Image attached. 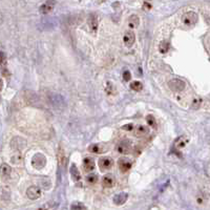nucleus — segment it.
<instances>
[{
    "label": "nucleus",
    "instance_id": "9b49d317",
    "mask_svg": "<svg viewBox=\"0 0 210 210\" xmlns=\"http://www.w3.org/2000/svg\"><path fill=\"white\" fill-rule=\"evenodd\" d=\"M88 150L92 153H102L107 150V146L104 144H92L88 147Z\"/></svg>",
    "mask_w": 210,
    "mask_h": 210
},
{
    "label": "nucleus",
    "instance_id": "7c9ffc66",
    "mask_svg": "<svg viewBox=\"0 0 210 210\" xmlns=\"http://www.w3.org/2000/svg\"><path fill=\"white\" fill-rule=\"evenodd\" d=\"M3 22V15L1 14V12H0V24Z\"/></svg>",
    "mask_w": 210,
    "mask_h": 210
},
{
    "label": "nucleus",
    "instance_id": "1a4fd4ad",
    "mask_svg": "<svg viewBox=\"0 0 210 210\" xmlns=\"http://www.w3.org/2000/svg\"><path fill=\"white\" fill-rule=\"evenodd\" d=\"M119 168L122 172H127L131 168V161L127 158H121L118 162Z\"/></svg>",
    "mask_w": 210,
    "mask_h": 210
},
{
    "label": "nucleus",
    "instance_id": "4468645a",
    "mask_svg": "<svg viewBox=\"0 0 210 210\" xmlns=\"http://www.w3.org/2000/svg\"><path fill=\"white\" fill-rule=\"evenodd\" d=\"M128 199V194L125 193V192H121V193L114 196V203L116 205H123Z\"/></svg>",
    "mask_w": 210,
    "mask_h": 210
},
{
    "label": "nucleus",
    "instance_id": "f3484780",
    "mask_svg": "<svg viewBox=\"0 0 210 210\" xmlns=\"http://www.w3.org/2000/svg\"><path fill=\"white\" fill-rule=\"evenodd\" d=\"M11 172H12V169H11L10 165H8V164H5V163L0 165V175H1L2 177H4V179L8 177L11 175Z\"/></svg>",
    "mask_w": 210,
    "mask_h": 210
},
{
    "label": "nucleus",
    "instance_id": "423d86ee",
    "mask_svg": "<svg viewBox=\"0 0 210 210\" xmlns=\"http://www.w3.org/2000/svg\"><path fill=\"white\" fill-rule=\"evenodd\" d=\"M114 166V161L112 159L108 157H103L99 160V167H100L101 171H107Z\"/></svg>",
    "mask_w": 210,
    "mask_h": 210
},
{
    "label": "nucleus",
    "instance_id": "6e6552de",
    "mask_svg": "<svg viewBox=\"0 0 210 210\" xmlns=\"http://www.w3.org/2000/svg\"><path fill=\"white\" fill-rule=\"evenodd\" d=\"M27 196L31 200H37L41 196V189L37 186H31V187L27 188Z\"/></svg>",
    "mask_w": 210,
    "mask_h": 210
},
{
    "label": "nucleus",
    "instance_id": "20e7f679",
    "mask_svg": "<svg viewBox=\"0 0 210 210\" xmlns=\"http://www.w3.org/2000/svg\"><path fill=\"white\" fill-rule=\"evenodd\" d=\"M182 20H183V23L185 25H187V27H192V25L196 24V21H198V15L194 12H187L186 14H184Z\"/></svg>",
    "mask_w": 210,
    "mask_h": 210
},
{
    "label": "nucleus",
    "instance_id": "0eeeda50",
    "mask_svg": "<svg viewBox=\"0 0 210 210\" xmlns=\"http://www.w3.org/2000/svg\"><path fill=\"white\" fill-rule=\"evenodd\" d=\"M55 5H56L55 0H46V1H45L44 3L40 6V8H39V12H40L41 14H43V15H46V14L51 13L52 11L54 10Z\"/></svg>",
    "mask_w": 210,
    "mask_h": 210
},
{
    "label": "nucleus",
    "instance_id": "473e14b6",
    "mask_svg": "<svg viewBox=\"0 0 210 210\" xmlns=\"http://www.w3.org/2000/svg\"><path fill=\"white\" fill-rule=\"evenodd\" d=\"M38 210H47V209L45 208V207H41V208H39Z\"/></svg>",
    "mask_w": 210,
    "mask_h": 210
},
{
    "label": "nucleus",
    "instance_id": "4be33fe9",
    "mask_svg": "<svg viewBox=\"0 0 210 210\" xmlns=\"http://www.w3.org/2000/svg\"><path fill=\"white\" fill-rule=\"evenodd\" d=\"M186 143H187V140L185 139L184 137H180L179 139H177V141H175V147H177V149H181L183 148V147H185Z\"/></svg>",
    "mask_w": 210,
    "mask_h": 210
},
{
    "label": "nucleus",
    "instance_id": "aec40b11",
    "mask_svg": "<svg viewBox=\"0 0 210 210\" xmlns=\"http://www.w3.org/2000/svg\"><path fill=\"white\" fill-rule=\"evenodd\" d=\"M71 174L75 182H78L81 180V174H80V171L78 170L77 166H76L75 164H71Z\"/></svg>",
    "mask_w": 210,
    "mask_h": 210
},
{
    "label": "nucleus",
    "instance_id": "5701e85b",
    "mask_svg": "<svg viewBox=\"0 0 210 210\" xmlns=\"http://www.w3.org/2000/svg\"><path fill=\"white\" fill-rule=\"evenodd\" d=\"M159 49H160V53L166 54L168 52V49H169V43H168L167 41H163V42H161Z\"/></svg>",
    "mask_w": 210,
    "mask_h": 210
},
{
    "label": "nucleus",
    "instance_id": "bb28decb",
    "mask_svg": "<svg viewBox=\"0 0 210 210\" xmlns=\"http://www.w3.org/2000/svg\"><path fill=\"white\" fill-rule=\"evenodd\" d=\"M146 121L147 123H148V125L150 127H153V128H155L157 127V122H155V119L153 116H151V114H148V116L146 117Z\"/></svg>",
    "mask_w": 210,
    "mask_h": 210
},
{
    "label": "nucleus",
    "instance_id": "39448f33",
    "mask_svg": "<svg viewBox=\"0 0 210 210\" xmlns=\"http://www.w3.org/2000/svg\"><path fill=\"white\" fill-rule=\"evenodd\" d=\"M131 149V142L129 140H122L117 145V151L122 155H126Z\"/></svg>",
    "mask_w": 210,
    "mask_h": 210
},
{
    "label": "nucleus",
    "instance_id": "c756f323",
    "mask_svg": "<svg viewBox=\"0 0 210 210\" xmlns=\"http://www.w3.org/2000/svg\"><path fill=\"white\" fill-rule=\"evenodd\" d=\"M133 124H128V125H124V126L122 127L123 129H124V130H131V129H133Z\"/></svg>",
    "mask_w": 210,
    "mask_h": 210
},
{
    "label": "nucleus",
    "instance_id": "f257e3e1",
    "mask_svg": "<svg viewBox=\"0 0 210 210\" xmlns=\"http://www.w3.org/2000/svg\"><path fill=\"white\" fill-rule=\"evenodd\" d=\"M46 98H47V100H49V102L51 103L54 107H57L61 109L62 107L65 106V101H64V99L62 98L60 95L55 94V92H49L46 96Z\"/></svg>",
    "mask_w": 210,
    "mask_h": 210
},
{
    "label": "nucleus",
    "instance_id": "cd10ccee",
    "mask_svg": "<svg viewBox=\"0 0 210 210\" xmlns=\"http://www.w3.org/2000/svg\"><path fill=\"white\" fill-rule=\"evenodd\" d=\"M71 208V210H84L85 207H84V205L81 204V203H74Z\"/></svg>",
    "mask_w": 210,
    "mask_h": 210
},
{
    "label": "nucleus",
    "instance_id": "9d476101",
    "mask_svg": "<svg viewBox=\"0 0 210 210\" xmlns=\"http://www.w3.org/2000/svg\"><path fill=\"white\" fill-rule=\"evenodd\" d=\"M123 41H124V44L126 45L127 47L133 46V44L136 41V36H135V34H133V32H131V31L126 32L124 37H123Z\"/></svg>",
    "mask_w": 210,
    "mask_h": 210
},
{
    "label": "nucleus",
    "instance_id": "412c9836",
    "mask_svg": "<svg viewBox=\"0 0 210 210\" xmlns=\"http://www.w3.org/2000/svg\"><path fill=\"white\" fill-rule=\"evenodd\" d=\"M0 70L2 71L3 75H8V73H6V55L3 52H0Z\"/></svg>",
    "mask_w": 210,
    "mask_h": 210
},
{
    "label": "nucleus",
    "instance_id": "2eb2a0df",
    "mask_svg": "<svg viewBox=\"0 0 210 210\" xmlns=\"http://www.w3.org/2000/svg\"><path fill=\"white\" fill-rule=\"evenodd\" d=\"M83 167L85 171H92L95 169V161L92 158H85L83 161Z\"/></svg>",
    "mask_w": 210,
    "mask_h": 210
},
{
    "label": "nucleus",
    "instance_id": "ddd939ff",
    "mask_svg": "<svg viewBox=\"0 0 210 210\" xmlns=\"http://www.w3.org/2000/svg\"><path fill=\"white\" fill-rule=\"evenodd\" d=\"M88 25H89L92 32L96 33L97 30H98L99 22H98V18H97V16L95 14L89 15V17H88Z\"/></svg>",
    "mask_w": 210,
    "mask_h": 210
},
{
    "label": "nucleus",
    "instance_id": "dca6fc26",
    "mask_svg": "<svg viewBox=\"0 0 210 210\" xmlns=\"http://www.w3.org/2000/svg\"><path fill=\"white\" fill-rule=\"evenodd\" d=\"M114 184V177L111 174H106L105 177H103L102 179V185L106 188L112 187Z\"/></svg>",
    "mask_w": 210,
    "mask_h": 210
},
{
    "label": "nucleus",
    "instance_id": "6ab92c4d",
    "mask_svg": "<svg viewBox=\"0 0 210 210\" xmlns=\"http://www.w3.org/2000/svg\"><path fill=\"white\" fill-rule=\"evenodd\" d=\"M66 155L64 149L62 148L61 146H59V149H58V162H59V165L64 166L66 163Z\"/></svg>",
    "mask_w": 210,
    "mask_h": 210
},
{
    "label": "nucleus",
    "instance_id": "f8f14e48",
    "mask_svg": "<svg viewBox=\"0 0 210 210\" xmlns=\"http://www.w3.org/2000/svg\"><path fill=\"white\" fill-rule=\"evenodd\" d=\"M148 133H149V127L146 126V125H139L135 130V135L137 138L145 137L146 135H148Z\"/></svg>",
    "mask_w": 210,
    "mask_h": 210
},
{
    "label": "nucleus",
    "instance_id": "c85d7f7f",
    "mask_svg": "<svg viewBox=\"0 0 210 210\" xmlns=\"http://www.w3.org/2000/svg\"><path fill=\"white\" fill-rule=\"evenodd\" d=\"M123 79L124 81H129L131 79V74L129 71H123Z\"/></svg>",
    "mask_w": 210,
    "mask_h": 210
},
{
    "label": "nucleus",
    "instance_id": "7ed1b4c3",
    "mask_svg": "<svg viewBox=\"0 0 210 210\" xmlns=\"http://www.w3.org/2000/svg\"><path fill=\"white\" fill-rule=\"evenodd\" d=\"M46 164V159L42 153H36L32 159V165L34 168L38 170H41Z\"/></svg>",
    "mask_w": 210,
    "mask_h": 210
},
{
    "label": "nucleus",
    "instance_id": "a878e982",
    "mask_svg": "<svg viewBox=\"0 0 210 210\" xmlns=\"http://www.w3.org/2000/svg\"><path fill=\"white\" fill-rule=\"evenodd\" d=\"M105 89H106V92H107L108 95H114V94H116V88H114V84H112L111 82H107Z\"/></svg>",
    "mask_w": 210,
    "mask_h": 210
},
{
    "label": "nucleus",
    "instance_id": "b1692460",
    "mask_svg": "<svg viewBox=\"0 0 210 210\" xmlns=\"http://www.w3.org/2000/svg\"><path fill=\"white\" fill-rule=\"evenodd\" d=\"M130 88L133 90H136V92H140L143 88V84L141 83L140 81H133V83L130 84Z\"/></svg>",
    "mask_w": 210,
    "mask_h": 210
},
{
    "label": "nucleus",
    "instance_id": "a211bd4d",
    "mask_svg": "<svg viewBox=\"0 0 210 210\" xmlns=\"http://www.w3.org/2000/svg\"><path fill=\"white\" fill-rule=\"evenodd\" d=\"M140 24V18L138 15H131L128 18V27L130 29H137Z\"/></svg>",
    "mask_w": 210,
    "mask_h": 210
},
{
    "label": "nucleus",
    "instance_id": "2f4dec72",
    "mask_svg": "<svg viewBox=\"0 0 210 210\" xmlns=\"http://www.w3.org/2000/svg\"><path fill=\"white\" fill-rule=\"evenodd\" d=\"M2 86H3V82H2V80L0 79V90L2 89Z\"/></svg>",
    "mask_w": 210,
    "mask_h": 210
},
{
    "label": "nucleus",
    "instance_id": "f03ea898",
    "mask_svg": "<svg viewBox=\"0 0 210 210\" xmlns=\"http://www.w3.org/2000/svg\"><path fill=\"white\" fill-rule=\"evenodd\" d=\"M168 86L169 88L174 92H180L182 90L185 89L186 87V83L181 79H171L169 82H168Z\"/></svg>",
    "mask_w": 210,
    "mask_h": 210
},
{
    "label": "nucleus",
    "instance_id": "393cba45",
    "mask_svg": "<svg viewBox=\"0 0 210 210\" xmlns=\"http://www.w3.org/2000/svg\"><path fill=\"white\" fill-rule=\"evenodd\" d=\"M86 182H87L88 184H90V185H94V184H96L97 182H98V175L94 174L87 175V177H86Z\"/></svg>",
    "mask_w": 210,
    "mask_h": 210
}]
</instances>
